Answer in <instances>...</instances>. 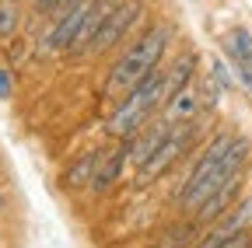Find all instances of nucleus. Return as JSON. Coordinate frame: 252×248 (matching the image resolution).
Wrapping results in <instances>:
<instances>
[{
	"mask_svg": "<svg viewBox=\"0 0 252 248\" xmlns=\"http://www.w3.org/2000/svg\"><path fill=\"white\" fill-rule=\"evenodd\" d=\"M168 39H172V25H161V21L151 25L147 32L133 42V49L119 56V63L109 74V87L112 91H133L151 70H158L161 53L168 49Z\"/></svg>",
	"mask_w": 252,
	"mask_h": 248,
	"instance_id": "f257e3e1",
	"label": "nucleus"
},
{
	"mask_svg": "<svg viewBox=\"0 0 252 248\" xmlns=\"http://www.w3.org/2000/svg\"><path fill=\"white\" fill-rule=\"evenodd\" d=\"M161 105H165V74L151 70L130 91V95H126V102L105 119V133H112V137H133L144 126V119L154 109H161Z\"/></svg>",
	"mask_w": 252,
	"mask_h": 248,
	"instance_id": "f03ea898",
	"label": "nucleus"
},
{
	"mask_svg": "<svg viewBox=\"0 0 252 248\" xmlns=\"http://www.w3.org/2000/svg\"><path fill=\"white\" fill-rule=\"evenodd\" d=\"M231 143H235V133H217V137L203 147V154L196 158V165H193V171H189V178L182 182V189H179V206L196 210V193L203 189V182L217 171L220 158L228 154V147H231Z\"/></svg>",
	"mask_w": 252,
	"mask_h": 248,
	"instance_id": "7ed1b4c3",
	"label": "nucleus"
},
{
	"mask_svg": "<svg viewBox=\"0 0 252 248\" xmlns=\"http://www.w3.org/2000/svg\"><path fill=\"white\" fill-rule=\"evenodd\" d=\"M140 14H144V4H140V0H119V4L112 7V14L105 18V25L98 28V35L91 39L88 53H105V49H112V46L137 25Z\"/></svg>",
	"mask_w": 252,
	"mask_h": 248,
	"instance_id": "20e7f679",
	"label": "nucleus"
},
{
	"mask_svg": "<svg viewBox=\"0 0 252 248\" xmlns=\"http://www.w3.org/2000/svg\"><path fill=\"white\" fill-rule=\"evenodd\" d=\"M186 143H189V130H168V137L161 140V147L147 158V165H140V178L151 182V178H158L161 171H168L172 161L186 150Z\"/></svg>",
	"mask_w": 252,
	"mask_h": 248,
	"instance_id": "39448f33",
	"label": "nucleus"
},
{
	"mask_svg": "<svg viewBox=\"0 0 252 248\" xmlns=\"http://www.w3.org/2000/svg\"><path fill=\"white\" fill-rule=\"evenodd\" d=\"M252 227V196H245L231 213H224V220H220L196 248H217L220 241H228L231 234H242V231H249Z\"/></svg>",
	"mask_w": 252,
	"mask_h": 248,
	"instance_id": "423d86ee",
	"label": "nucleus"
},
{
	"mask_svg": "<svg viewBox=\"0 0 252 248\" xmlns=\"http://www.w3.org/2000/svg\"><path fill=\"white\" fill-rule=\"evenodd\" d=\"M116 4H119V0H88V11H84V21H81V28H77L74 42H70V53H81V49L91 46V39L98 35V28L105 25V18L112 14Z\"/></svg>",
	"mask_w": 252,
	"mask_h": 248,
	"instance_id": "0eeeda50",
	"label": "nucleus"
},
{
	"mask_svg": "<svg viewBox=\"0 0 252 248\" xmlns=\"http://www.w3.org/2000/svg\"><path fill=\"white\" fill-rule=\"evenodd\" d=\"M168 122H151V126L144 130V133H133V143H126V161H130L133 168H140V165H147V158L161 147V140L168 137Z\"/></svg>",
	"mask_w": 252,
	"mask_h": 248,
	"instance_id": "6e6552de",
	"label": "nucleus"
},
{
	"mask_svg": "<svg viewBox=\"0 0 252 248\" xmlns=\"http://www.w3.org/2000/svg\"><path fill=\"white\" fill-rule=\"evenodd\" d=\"M224 53L235 63V70H252V32L249 28H231L224 35Z\"/></svg>",
	"mask_w": 252,
	"mask_h": 248,
	"instance_id": "1a4fd4ad",
	"label": "nucleus"
},
{
	"mask_svg": "<svg viewBox=\"0 0 252 248\" xmlns=\"http://www.w3.org/2000/svg\"><path fill=\"white\" fill-rule=\"evenodd\" d=\"M238 185H242V175H238V178H231L228 185H220L214 196H207V199L196 206V217H200V220H214V217H220V213L228 210V203H235Z\"/></svg>",
	"mask_w": 252,
	"mask_h": 248,
	"instance_id": "9d476101",
	"label": "nucleus"
},
{
	"mask_svg": "<svg viewBox=\"0 0 252 248\" xmlns=\"http://www.w3.org/2000/svg\"><path fill=\"white\" fill-rule=\"evenodd\" d=\"M193 112H196V95L189 87H182L179 95L168 98V122H182V119H189Z\"/></svg>",
	"mask_w": 252,
	"mask_h": 248,
	"instance_id": "9b49d317",
	"label": "nucleus"
},
{
	"mask_svg": "<svg viewBox=\"0 0 252 248\" xmlns=\"http://www.w3.org/2000/svg\"><path fill=\"white\" fill-rule=\"evenodd\" d=\"M109 168H98V171H94V178H91V193H102L105 189V185H112L116 182V175L123 171V165H126V150H119L116 154V158L112 161H105Z\"/></svg>",
	"mask_w": 252,
	"mask_h": 248,
	"instance_id": "f8f14e48",
	"label": "nucleus"
},
{
	"mask_svg": "<svg viewBox=\"0 0 252 248\" xmlns=\"http://www.w3.org/2000/svg\"><path fill=\"white\" fill-rule=\"evenodd\" d=\"M98 158H102L98 150H91V154H84L81 161H74V168L67 171V178H63V182H67V185H84L91 171H98Z\"/></svg>",
	"mask_w": 252,
	"mask_h": 248,
	"instance_id": "ddd939ff",
	"label": "nucleus"
},
{
	"mask_svg": "<svg viewBox=\"0 0 252 248\" xmlns=\"http://www.w3.org/2000/svg\"><path fill=\"white\" fill-rule=\"evenodd\" d=\"M21 25V7L18 0H0V39H11Z\"/></svg>",
	"mask_w": 252,
	"mask_h": 248,
	"instance_id": "4468645a",
	"label": "nucleus"
},
{
	"mask_svg": "<svg viewBox=\"0 0 252 248\" xmlns=\"http://www.w3.org/2000/svg\"><path fill=\"white\" fill-rule=\"evenodd\" d=\"M217 248H252V238H249V231H242V234H231L228 241H220Z\"/></svg>",
	"mask_w": 252,
	"mask_h": 248,
	"instance_id": "2eb2a0df",
	"label": "nucleus"
},
{
	"mask_svg": "<svg viewBox=\"0 0 252 248\" xmlns=\"http://www.w3.org/2000/svg\"><path fill=\"white\" fill-rule=\"evenodd\" d=\"M214 81H217L220 87H231V74H228V67L220 63V59H214Z\"/></svg>",
	"mask_w": 252,
	"mask_h": 248,
	"instance_id": "dca6fc26",
	"label": "nucleus"
},
{
	"mask_svg": "<svg viewBox=\"0 0 252 248\" xmlns=\"http://www.w3.org/2000/svg\"><path fill=\"white\" fill-rule=\"evenodd\" d=\"M0 98H11V77H7V70H0Z\"/></svg>",
	"mask_w": 252,
	"mask_h": 248,
	"instance_id": "f3484780",
	"label": "nucleus"
},
{
	"mask_svg": "<svg viewBox=\"0 0 252 248\" xmlns=\"http://www.w3.org/2000/svg\"><path fill=\"white\" fill-rule=\"evenodd\" d=\"M77 4H84V0H56V11H70Z\"/></svg>",
	"mask_w": 252,
	"mask_h": 248,
	"instance_id": "a211bd4d",
	"label": "nucleus"
},
{
	"mask_svg": "<svg viewBox=\"0 0 252 248\" xmlns=\"http://www.w3.org/2000/svg\"><path fill=\"white\" fill-rule=\"evenodd\" d=\"M39 11H56V0H35Z\"/></svg>",
	"mask_w": 252,
	"mask_h": 248,
	"instance_id": "6ab92c4d",
	"label": "nucleus"
},
{
	"mask_svg": "<svg viewBox=\"0 0 252 248\" xmlns=\"http://www.w3.org/2000/svg\"><path fill=\"white\" fill-rule=\"evenodd\" d=\"M0 210H4V193H0Z\"/></svg>",
	"mask_w": 252,
	"mask_h": 248,
	"instance_id": "aec40b11",
	"label": "nucleus"
}]
</instances>
